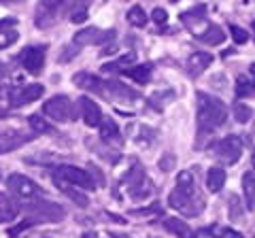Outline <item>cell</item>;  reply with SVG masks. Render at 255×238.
Segmentation results:
<instances>
[{"instance_id": "obj_49", "label": "cell", "mask_w": 255, "mask_h": 238, "mask_svg": "<svg viewBox=\"0 0 255 238\" xmlns=\"http://www.w3.org/2000/svg\"><path fill=\"white\" fill-rule=\"evenodd\" d=\"M0 179H2V174H0Z\"/></svg>"}, {"instance_id": "obj_36", "label": "cell", "mask_w": 255, "mask_h": 238, "mask_svg": "<svg viewBox=\"0 0 255 238\" xmlns=\"http://www.w3.org/2000/svg\"><path fill=\"white\" fill-rule=\"evenodd\" d=\"M174 164H177V157L172 153H166L159 157V168H162V172H170L174 168Z\"/></svg>"}, {"instance_id": "obj_23", "label": "cell", "mask_w": 255, "mask_h": 238, "mask_svg": "<svg viewBox=\"0 0 255 238\" xmlns=\"http://www.w3.org/2000/svg\"><path fill=\"white\" fill-rule=\"evenodd\" d=\"M134 62H136V53H124L122 58H117L115 62L105 64L102 70H105V73H126L128 68L134 66Z\"/></svg>"}, {"instance_id": "obj_25", "label": "cell", "mask_w": 255, "mask_h": 238, "mask_svg": "<svg viewBox=\"0 0 255 238\" xmlns=\"http://www.w3.org/2000/svg\"><path fill=\"white\" fill-rule=\"evenodd\" d=\"M124 75L128 79H132V81H136L138 85H145V83H149V79H151V64L132 66V68H128Z\"/></svg>"}, {"instance_id": "obj_17", "label": "cell", "mask_w": 255, "mask_h": 238, "mask_svg": "<svg viewBox=\"0 0 255 238\" xmlns=\"http://www.w3.org/2000/svg\"><path fill=\"white\" fill-rule=\"evenodd\" d=\"M100 128V138L111 145V142H117V145H122V134H119V125L115 119H102V123L98 125Z\"/></svg>"}, {"instance_id": "obj_48", "label": "cell", "mask_w": 255, "mask_h": 238, "mask_svg": "<svg viewBox=\"0 0 255 238\" xmlns=\"http://www.w3.org/2000/svg\"><path fill=\"white\" fill-rule=\"evenodd\" d=\"M251 28H253V32H255V21H253V23H251Z\"/></svg>"}, {"instance_id": "obj_46", "label": "cell", "mask_w": 255, "mask_h": 238, "mask_svg": "<svg viewBox=\"0 0 255 238\" xmlns=\"http://www.w3.org/2000/svg\"><path fill=\"white\" fill-rule=\"evenodd\" d=\"M251 164H253V172H255V147H253V155H251Z\"/></svg>"}, {"instance_id": "obj_28", "label": "cell", "mask_w": 255, "mask_h": 238, "mask_svg": "<svg viewBox=\"0 0 255 238\" xmlns=\"http://www.w3.org/2000/svg\"><path fill=\"white\" fill-rule=\"evenodd\" d=\"M206 6L204 4H200L198 9H191V11H185L181 15V21L185 23V26H191V23H200V21H204L206 17Z\"/></svg>"}, {"instance_id": "obj_44", "label": "cell", "mask_w": 255, "mask_h": 238, "mask_svg": "<svg viewBox=\"0 0 255 238\" xmlns=\"http://www.w3.org/2000/svg\"><path fill=\"white\" fill-rule=\"evenodd\" d=\"M249 79L255 83V64H251V66H249Z\"/></svg>"}, {"instance_id": "obj_15", "label": "cell", "mask_w": 255, "mask_h": 238, "mask_svg": "<svg viewBox=\"0 0 255 238\" xmlns=\"http://www.w3.org/2000/svg\"><path fill=\"white\" fill-rule=\"evenodd\" d=\"M79 111H81L83 121L90 125V128H96V125L102 123V111L92 98H87V96L79 98Z\"/></svg>"}, {"instance_id": "obj_47", "label": "cell", "mask_w": 255, "mask_h": 238, "mask_svg": "<svg viewBox=\"0 0 255 238\" xmlns=\"http://www.w3.org/2000/svg\"><path fill=\"white\" fill-rule=\"evenodd\" d=\"M2 117H6V111H2V109H0V119H2Z\"/></svg>"}, {"instance_id": "obj_27", "label": "cell", "mask_w": 255, "mask_h": 238, "mask_svg": "<svg viewBox=\"0 0 255 238\" xmlns=\"http://www.w3.org/2000/svg\"><path fill=\"white\" fill-rule=\"evenodd\" d=\"M228 213H230V221H238L243 217V213H245V204L241 202V198H238L236 194H230L228 198Z\"/></svg>"}, {"instance_id": "obj_42", "label": "cell", "mask_w": 255, "mask_h": 238, "mask_svg": "<svg viewBox=\"0 0 255 238\" xmlns=\"http://www.w3.org/2000/svg\"><path fill=\"white\" fill-rule=\"evenodd\" d=\"M151 213H159V204H151L149 209H136V211H132V215H151Z\"/></svg>"}, {"instance_id": "obj_9", "label": "cell", "mask_w": 255, "mask_h": 238, "mask_svg": "<svg viewBox=\"0 0 255 238\" xmlns=\"http://www.w3.org/2000/svg\"><path fill=\"white\" fill-rule=\"evenodd\" d=\"M45 87L38 85V83H30V85H17V87H11L9 94H6V100H9V107L11 109H19L23 105H30L43 96Z\"/></svg>"}, {"instance_id": "obj_13", "label": "cell", "mask_w": 255, "mask_h": 238, "mask_svg": "<svg viewBox=\"0 0 255 238\" xmlns=\"http://www.w3.org/2000/svg\"><path fill=\"white\" fill-rule=\"evenodd\" d=\"M30 140H32V134H26L21 130H4L0 132V153L15 151V149H19Z\"/></svg>"}, {"instance_id": "obj_16", "label": "cell", "mask_w": 255, "mask_h": 238, "mask_svg": "<svg viewBox=\"0 0 255 238\" xmlns=\"http://www.w3.org/2000/svg\"><path fill=\"white\" fill-rule=\"evenodd\" d=\"M211 64H213V53L196 51V53H191L189 60H187V73L191 77H200Z\"/></svg>"}, {"instance_id": "obj_45", "label": "cell", "mask_w": 255, "mask_h": 238, "mask_svg": "<svg viewBox=\"0 0 255 238\" xmlns=\"http://www.w3.org/2000/svg\"><path fill=\"white\" fill-rule=\"evenodd\" d=\"M6 94H9V87L0 85V98H2V96H6Z\"/></svg>"}, {"instance_id": "obj_43", "label": "cell", "mask_w": 255, "mask_h": 238, "mask_svg": "<svg viewBox=\"0 0 255 238\" xmlns=\"http://www.w3.org/2000/svg\"><path fill=\"white\" fill-rule=\"evenodd\" d=\"M23 0H0V4H19Z\"/></svg>"}, {"instance_id": "obj_35", "label": "cell", "mask_w": 255, "mask_h": 238, "mask_svg": "<svg viewBox=\"0 0 255 238\" xmlns=\"http://www.w3.org/2000/svg\"><path fill=\"white\" fill-rule=\"evenodd\" d=\"M230 34H232L236 45H243V43L249 41V34H247V30H243L241 26H234V23L230 26Z\"/></svg>"}, {"instance_id": "obj_4", "label": "cell", "mask_w": 255, "mask_h": 238, "mask_svg": "<svg viewBox=\"0 0 255 238\" xmlns=\"http://www.w3.org/2000/svg\"><path fill=\"white\" fill-rule=\"evenodd\" d=\"M145 172L147 170L142 168L138 162H134V166L124 177V183L128 185V194H130V198L136 200V202L145 200V198H149L151 194H153V183H151V179Z\"/></svg>"}, {"instance_id": "obj_2", "label": "cell", "mask_w": 255, "mask_h": 238, "mask_svg": "<svg viewBox=\"0 0 255 238\" xmlns=\"http://www.w3.org/2000/svg\"><path fill=\"white\" fill-rule=\"evenodd\" d=\"M228 119V107L223 105L219 98L211 96V94L198 92L196 94V121H198V132L206 134L221 128Z\"/></svg>"}, {"instance_id": "obj_3", "label": "cell", "mask_w": 255, "mask_h": 238, "mask_svg": "<svg viewBox=\"0 0 255 238\" xmlns=\"http://www.w3.org/2000/svg\"><path fill=\"white\" fill-rule=\"evenodd\" d=\"M26 215L30 221L34 224H41V221H49V224H55V221H62L66 217V209L60 206L58 202H51V200H30L26 204Z\"/></svg>"}, {"instance_id": "obj_8", "label": "cell", "mask_w": 255, "mask_h": 238, "mask_svg": "<svg viewBox=\"0 0 255 238\" xmlns=\"http://www.w3.org/2000/svg\"><path fill=\"white\" fill-rule=\"evenodd\" d=\"M53 172H55V179L66 181V183L77 185L81 189H96V187H98V185H96V181L92 179V174L87 170H83V168H79V166L60 164V166H55Z\"/></svg>"}, {"instance_id": "obj_19", "label": "cell", "mask_w": 255, "mask_h": 238, "mask_svg": "<svg viewBox=\"0 0 255 238\" xmlns=\"http://www.w3.org/2000/svg\"><path fill=\"white\" fill-rule=\"evenodd\" d=\"M164 228L168 230V232H172L174 236H179V238H198L196 232L191 230L185 221H181L177 217H168V219H164Z\"/></svg>"}, {"instance_id": "obj_7", "label": "cell", "mask_w": 255, "mask_h": 238, "mask_svg": "<svg viewBox=\"0 0 255 238\" xmlns=\"http://www.w3.org/2000/svg\"><path fill=\"white\" fill-rule=\"evenodd\" d=\"M6 189H9L13 196H17V198H21V200H26V202L38 200V198L43 196L41 185L34 183V181L28 179V177H23V174H17V172L6 177Z\"/></svg>"}, {"instance_id": "obj_6", "label": "cell", "mask_w": 255, "mask_h": 238, "mask_svg": "<svg viewBox=\"0 0 255 238\" xmlns=\"http://www.w3.org/2000/svg\"><path fill=\"white\" fill-rule=\"evenodd\" d=\"M43 115L51 117L53 121H60V123H66V121H73L77 119V107L73 105V100L68 96H53L49 98L43 105Z\"/></svg>"}, {"instance_id": "obj_26", "label": "cell", "mask_w": 255, "mask_h": 238, "mask_svg": "<svg viewBox=\"0 0 255 238\" xmlns=\"http://www.w3.org/2000/svg\"><path fill=\"white\" fill-rule=\"evenodd\" d=\"M236 96L238 98H251L255 96V83L249 77H238L236 79Z\"/></svg>"}, {"instance_id": "obj_1", "label": "cell", "mask_w": 255, "mask_h": 238, "mask_svg": "<svg viewBox=\"0 0 255 238\" xmlns=\"http://www.w3.org/2000/svg\"><path fill=\"white\" fill-rule=\"evenodd\" d=\"M168 204L183 217H198L204 211V198L198 192V183L189 170L179 172L177 187L168 196Z\"/></svg>"}, {"instance_id": "obj_37", "label": "cell", "mask_w": 255, "mask_h": 238, "mask_svg": "<svg viewBox=\"0 0 255 238\" xmlns=\"http://www.w3.org/2000/svg\"><path fill=\"white\" fill-rule=\"evenodd\" d=\"M87 170H90V174H92V179L96 181V185L98 187H102L107 183V179H105V174H102V170L98 168V166H94V164H90L87 166Z\"/></svg>"}, {"instance_id": "obj_38", "label": "cell", "mask_w": 255, "mask_h": 238, "mask_svg": "<svg viewBox=\"0 0 255 238\" xmlns=\"http://www.w3.org/2000/svg\"><path fill=\"white\" fill-rule=\"evenodd\" d=\"M213 232L217 234V238H243V234H238L232 228H217V230H211V234Z\"/></svg>"}, {"instance_id": "obj_22", "label": "cell", "mask_w": 255, "mask_h": 238, "mask_svg": "<svg viewBox=\"0 0 255 238\" xmlns=\"http://www.w3.org/2000/svg\"><path fill=\"white\" fill-rule=\"evenodd\" d=\"M226 170L223 168H211L209 172H206V187H209V192H213V194H219L221 189H223V185H226Z\"/></svg>"}, {"instance_id": "obj_21", "label": "cell", "mask_w": 255, "mask_h": 238, "mask_svg": "<svg viewBox=\"0 0 255 238\" xmlns=\"http://www.w3.org/2000/svg\"><path fill=\"white\" fill-rule=\"evenodd\" d=\"M198 41H202V43H206V45L217 47V45H221L223 41H226V32H223V30L217 26V23H209L204 32L198 34Z\"/></svg>"}, {"instance_id": "obj_11", "label": "cell", "mask_w": 255, "mask_h": 238, "mask_svg": "<svg viewBox=\"0 0 255 238\" xmlns=\"http://www.w3.org/2000/svg\"><path fill=\"white\" fill-rule=\"evenodd\" d=\"M115 38V30H100V28H85L81 32H77L73 43L79 47H85V45H105L109 41Z\"/></svg>"}, {"instance_id": "obj_41", "label": "cell", "mask_w": 255, "mask_h": 238, "mask_svg": "<svg viewBox=\"0 0 255 238\" xmlns=\"http://www.w3.org/2000/svg\"><path fill=\"white\" fill-rule=\"evenodd\" d=\"M15 26H17V19H15V17H2V19H0V32L13 30Z\"/></svg>"}, {"instance_id": "obj_40", "label": "cell", "mask_w": 255, "mask_h": 238, "mask_svg": "<svg viewBox=\"0 0 255 238\" xmlns=\"http://www.w3.org/2000/svg\"><path fill=\"white\" fill-rule=\"evenodd\" d=\"M32 226H34V221L23 219L19 226H15V228H11V230H9V236H17L19 232H23V230H28V228H32Z\"/></svg>"}, {"instance_id": "obj_39", "label": "cell", "mask_w": 255, "mask_h": 238, "mask_svg": "<svg viewBox=\"0 0 255 238\" xmlns=\"http://www.w3.org/2000/svg\"><path fill=\"white\" fill-rule=\"evenodd\" d=\"M151 19H153L155 23H159V26H162V23L168 21V13H166L164 9H159V6H157V9H153V13H151Z\"/></svg>"}, {"instance_id": "obj_24", "label": "cell", "mask_w": 255, "mask_h": 238, "mask_svg": "<svg viewBox=\"0 0 255 238\" xmlns=\"http://www.w3.org/2000/svg\"><path fill=\"white\" fill-rule=\"evenodd\" d=\"M55 185H58V187L62 189V194H66V196L70 198V200H73L75 204H79L81 209H85V206H90V198H87L85 194H81L79 189L66 185V183H64V181H60V179H55Z\"/></svg>"}, {"instance_id": "obj_12", "label": "cell", "mask_w": 255, "mask_h": 238, "mask_svg": "<svg viewBox=\"0 0 255 238\" xmlns=\"http://www.w3.org/2000/svg\"><path fill=\"white\" fill-rule=\"evenodd\" d=\"M102 98L107 100H115V102H128V100H138L140 96L134 90H130V87H126L124 83L119 81H105V92H102Z\"/></svg>"}, {"instance_id": "obj_20", "label": "cell", "mask_w": 255, "mask_h": 238, "mask_svg": "<svg viewBox=\"0 0 255 238\" xmlns=\"http://www.w3.org/2000/svg\"><path fill=\"white\" fill-rule=\"evenodd\" d=\"M243 194H245V209L255 211V172L243 174Z\"/></svg>"}, {"instance_id": "obj_32", "label": "cell", "mask_w": 255, "mask_h": 238, "mask_svg": "<svg viewBox=\"0 0 255 238\" xmlns=\"http://www.w3.org/2000/svg\"><path fill=\"white\" fill-rule=\"evenodd\" d=\"M85 19H87V2L81 0L79 6H75V9L70 11V21L73 23H83Z\"/></svg>"}, {"instance_id": "obj_31", "label": "cell", "mask_w": 255, "mask_h": 238, "mask_svg": "<svg viewBox=\"0 0 255 238\" xmlns=\"http://www.w3.org/2000/svg\"><path fill=\"white\" fill-rule=\"evenodd\" d=\"M28 123H30V128L34 130L36 134H49V132H53L51 125L43 119V115H30L28 117Z\"/></svg>"}, {"instance_id": "obj_30", "label": "cell", "mask_w": 255, "mask_h": 238, "mask_svg": "<svg viewBox=\"0 0 255 238\" xmlns=\"http://www.w3.org/2000/svg\"><path fill=\"white\" fill-rule=\"evenodd\" d=\"M232 115H234V119L238 123H247L253 117V109L249 105H245V102H236V105L232 107Z\"/></svg>"}, {"instance_id": "obj_33", "label": "cell", "mask_w": 255, "mask_h": 238, "mask_svg": "<svg viewBox=\"0 0 255 238\" xmlns=\"http://www.w3.org/2000/svg\"><path fill=\"white\" fill-rule=\"evenodd\" d=\"M19 41V34L15 30H6V32H0V49H6Z\"/></svg>"}, {"instance_id": "obj_10", "label": "cell", "mask_w": 255, "mask_h": 238, "mask_svg": "<svg viewBox=\"0 0 255 238\" xmlns=\"http://www.w3.org/2000/svg\"><path fill=\"white\" fill-rule=\"evenodd\" d=\"M45 51H47L45 45H30V47H26V49L19 53L21 66L34 77L41 75L43 66H45Z\"/></svg>"}, {"instance_id": "obj_34", "label": "cell", "mask_w": 255, "mask_h": 238, "mask_svg": "<svg viewBox=\"0 0 255 238\" xmlns=\"http://www.w3.org/2000/svg\"><path fill=\"white\" fill-rule=\"evenodd\" d=\"M79 51H81V47H79V45H68V47H64V49H62V53H60V62H64V64H66V62H70V60H73V58H77V55H79Z\"/></svg>"}, {"instance_id": "obj_14", "label": "cell", "mask_w": 255, "mask_h": 238, "mask_svg": "<svg viewBox=\"0 0 255 238\" xmlns=\"http://www.w3.org/2000/svg\"><path fill=\"white\" fill-rule=\"evenodd\" d=\"M58 9H60V4H55L53 0H45V2L38 4V9H36V28H41V30H47V28H51L55 21H58Z\"/></svg>"}, {"instance_id": "obj_5", "label": "cell", "mask_w": 255, "mask_h": 238, "mask_svg": "<svg viewBox=\"0 0 255 238\" xmlns=\"http://www.w3.org/2000/svg\"><path fill=\"white\" fill-rule=\"evenodd\" d=\"M213 155L215 160H219L226 166H234L243 155V140L236 136V134H230V136L215 140L213 142Z\"/></svg>"}, {"instance_id": "obj_29", "label": "cell", "mask_w": 255, "mask_h": 238, "mask_svg": "<svg viewBox=\"0 0 255 238\" xmlns=\"http://www.w3.org/2000/svg\"><path fill=\"white\" fill-rule=\"evenodd\" d=\"M128 21H130L132 26H136V28H145L149 17H147V13H145L142 6H132V9L128 11Z\"/></svg>"}, {"instance_id": "obj_18", "label": "cell", "mask_w": 255, "mask_h": 238, "mask_svg": "<svg viewBox=\"0 0 255 238\" xmlns=\"http://www.w3.org/2000/svg\"><path fill=\"white\" fill-rule=\"evenodd\" d=\"M17 213H19L17 202H15L13 198H9L6 194L0 192V224L13 221L15 217H17Z\"/></svg>"}]
</instances>
